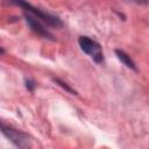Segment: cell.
I'll list each match as a JSON object with an SVG mask.
<instances>
[{
    "label": "cell",
    "mask_w": 149,
    "mask_h": 149,
    "mask_svg": "<svg viewBox=\"0 0 149 149\" xmlns=\"http://www.w3.org/2000/svg\"><path fill=\"white\" fill-rule=\"evenodd\" d=\"M0 130L5 134L6 137H8L15 146L17 147H28L29 146V139L26 134H23L20 130H16L12 127H8L3 123H0Z\"/></svg>",
    "instance_id": "cell-3"
},
{
    "label": "cell",
    "mask_w": 149,
    "mask_h": 149,
    "mask_svg": "<svg viewBox=\"0 0 149 149\" xmlns=\"http://www.w3.org/2000/svg\"><path fill=\"white\" fill-rule=\"evenodd\" d=\"M10 2H13V3H15V5H17V6L24 8L28 13L33 14L34 16H37V19L42 20L43 22H45V23L49 24V26H52V27H61V26H62V21H61L58 17L52 16V15H50V14H47V13L42 12L41 9H38V8L34 7V6H31L30 3H28V2L24 1V0H10Z\"/></svg>",
    "instance_id": "cell-1"
},
{
    "label": "cell",
    "mask_w": 149,
    "mask_h": 149,
    "mask_svg": "<svg viewBox=\"0 0 149 149\" xmlns=\"http://www.w3.org/2000/svg\"><path fill=\"white\" fill-rule=\"evenodd\" d=\"M54 81H55V83H56L57 85H59V86H62V87H63V88H64L65 91H68V92H70V93H72V94H77L74 90H72V88H71L70 86H68V85H66V83H64V81H62L61 79H58V78H55V79H54Z\"/></svg>",
    "instance_id": "cell-6"
},
{
    "label": "cell",
    "mask_w": 149,
    "mask_h": 149,
    "mask_svg": "<svg viewBox=\"0 0 149 149\" xmlns=\"http://www.w3.org/2000/svg\"><path fill=\"white\" fill-rule=\"evenodd\" d=\"M115 54H116V56H118V58L126 65V66H128V68H130V69H133V70H137L136 69V66H135V63L132 61V58L125 52V51H122V50H115Z\"/></svg>",
    "instance_id": "cell-5"
},
{
    "label": "cell",
    "mask_w": 149,
    "mask_h": 149,
    "mask_svg": "<svg viewBox=\"0 0 149 149\" xmlns=\"http://www.w3.org/2000/svg\"><path fill=\"white\" fill-rule=\"evenodd\" d=\"M35 81L34 80H31V79H26V87H27V90H29V91H34V88H35Z\"/></svg>",
    "instance_id": "cell-7"
},
{
    "label": "cell",
    "mask_w": 149,
    "mask_h": 149,
    "mask_svg": "<svg viewBox=\"0 0 149 149\" xmlns=\"http://www.w3.org/2000/svg\"><path fill=\"white\" fill-rule=\"evenodd\" d=\"M3 52H5V50H3V49L0 47V54H3Z\"/></svg>",
    "instance_id": "cell-8"
},
{
    "label": "cell",
    "mask_w": 149,
    "mask_h": 149,
    "mask_svg": "<svg viewBox=\"0 0 149 149\" xmlns=\"http://www.w3.org/2000/svg\"><path fill=\"white\" fill-rule=\"evenodd\" d=\"M24 17H26V21H27V23L29 24V27L37 34V35H40V36H42V37H45V38H51L52 37V35L49 33V30L47 29V28H44L43 26H42V23L35 17V16H33V15H30V14H26L24 15Z\"/></svg>",
    "instance_id": "cell-4"
},
{
    "label": "cell",
    "mask_w": 149,
    "mask_h": 149,
    "mask_svg": "<svg viewBox=\"0 0 149 149\" xmlns=\"http://www.w3.org/2000/svg\"><path fill=\"white\" fill-rule=\"evenodd\" d=\"M79 47L80 49L87 54L95 63H101L104 61V55H102V50L101 47L99 45V43H97L95 41L91 40L87 36H80L78 40Z\"/></svg>",
    "instance_id": "cell-2"
}]
</instances>
